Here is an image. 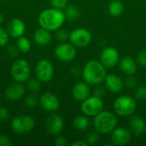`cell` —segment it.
I'll use <instances>...</instances> for the list:
<instances>
[{"mask_svg":"<svg viewBox=\"0 0 146 146\" xmlns=\"http://www.w3.org/2000/svg\"><path fill=\"white\" fill-rule=\"evenodd\" d=\"M35 74L37 79L41 82L50 81L54 74V67L50 61L47 59H42L38 62L35 68Z\"/></svg>","mask_w":146,"mask_h":146,"instance_id":"cell-9","label":"cell"},{"mask_svg":"<svg viewBox=\"0 0 146 146\" xmlns=\"http://www.w3.org/2000/svg\"><path fill=\"white\" fill-rule=\"evenodd\" d=\"M3 22V15L0 13V25Z\"/></svg>","mask_w":146,"mask_h":146,"instance_id":"cell-41","label":"cell"},{"mask_svg":"<svg viewBox=\"0 0 146 146\" xmlns=\"http://www.w3.org/2000/svg\"><path fill=\"white\" fill-rule=\"evenodd\" d=\"M120 55L118 50L114 47L104 48L100 54V62L104 64L105 68H110L116 66L119 62Z\"/></svg>","mask_w":146,"mask_h":146,"instance_id":"cell-11","label":"cell"},{"mask_svg":"<svg viewBox=\"0 0 146 146\" xmlns=\"http://www.w3.org/2000/svg\"><path fill=\"white\" fill-rule=\"evenodd\" d=\"M16 47L19 50V51H21L22 53H27L31 50L32 44H31L30 40L27 38L21 36V37L17 38Z\"/></svg>","mask_w":146,"mask_h":146,"instance_id":"cell-24","label":"cell"},{"mask_svg":"<svg viewBox=\"0 0 146 146\" xmlns=\"http://www.w3.org/2000/svg\"><path fill=\"white\" fill-rule=\"evenodd\" d=\"M26 25L23 21L19 18H14L9 21L7 26V32L10 37L18 38L25 33Z\"/></svg>","mask_w":146,"mask_h":146,"instance_id":"cell-14","label":"cell"},{"mask_svg":"<svg viewBox=\"0 0 146 146\" xmlns=\"http://www.w3.org/2000/svg\"><path fill=\"white\" fill-rule=\"evenodd\" d=\"M98 140V134L96 132H91L87 134L86 142L88 145H95Z\"/></svg>","mask_w":146,"mask_h":146,"instance_id":"cell-29","label":"cell"},{"mask_svg":"<svg viewBox=\"0 0 146 146\" xmlns=\"http://www.w3.org/2000/svg\"><path fill=\"white\" fill-rule=\"evenodd\" d=\"M55 144H56V145L57 146H64L67 145V140H66V139L63 138V137H58V138L56 139Z\"/></svg>","mask_w":146,"mask_h":146,"instance_id":"cell-39","label":"cell"},{"mask_svg":"<svg viewBox=\"0 0 146 146\" xmlns=\"http://www.w3.org/2000/svg\"><path fill=\"white\" fill-rule=\"evenodd\" d=\"M69 37V34L67 33L66 30L64 29H57V32L56 33V38L58 40V41H61V42H63L65 40H67Z\"/></svg>","mask_w":146,"mask_h":146,"instance_id":"cell-33","label":"cell"},{"mask_svg":"<svg viewBox=\"0 0 146 146\" xmlns=\"http://www.w3.org/2000/svg\"><path fill=\"white\" fill-rule=\"evenodd\" d=\"M9 35L7 30L3 27H0V47L5 46L7 44V43L9 42Z\"/></svg>","mask_w":146,"mask_h":146,"instance_id":"cell-27","label":"cell"},{"mask_svg":"<svg viewBox=\"0 0 146 146\" xmlns=\"http://www.w3.org/2000/svg\"><path fill=\"white\" fill-rule=\"evenodd\" d=\"M135 97L139 100H145L146 98V86H139L135 91Z\"/></svg>","mask_w":146,"mask_h":146,"instance_id":"cell-30","label":"cell"},{"mask_svg":"<svg viewBox=\"0 0 146 146\" xmlns=\"http://www.w3.org/2000/svg\"><path fill=\"white\" fill-rule=\"evenodd\" d=\"M108 10L110 15L114 17H118L122 14L124 10V5L120 0H113L110 3Z\"/></svg>","mask_w":146,"mask_h":146,"instance_id":"cell-22","label":"cell"},{"mask_svg":"<svg viewBox=\"0 0 146 146\" xmlns=\"http://www.w3.org/2000/svg\"><path fill=\"white\" fill-rule=\"evenodd\" d=\"M9 116V112L5 107H0V121H4Z\"/></svg>","mask_w":146,"mask_h":146,"instance_id":"cell-35","label":"cell"},{"mask_svg":"<svg viewBox=\"0 0 146 146\" xmlns=\"http://www.w3.org/2000/svg\"><path fill=\"white\" fill-rule=\"evenodd\" d=\"M92 33L89 30L83 27H79L73 30L69 33L68 39L75 47L87 46L92 41Z\"/></svg>","mask_w":146,"mask_h":146,"instance_id":"cell-8","label":"cell"},{"mask_svg":"<svg viewBox=\"0 0 146 146\" xmlns=\"http://www.w3.org/2000/svg\"><path fill=\"white\" fill-rule=\"evenodd\" d=\"M45 127L50 134L57 135L62 131L64 127V121L58 115H50L46 119Z\"/></svg>","mask_w":146,"mask_h":146,"instance_id":"cell-13","label":"cell"},{"mask_svg":"<svg viewBox=\"0 0 146 146\" xmlns=\"http://www.w3.org/2000/svg\"><path fill=\"white\" fill-rule=\"evenodd\" d=\"M120 68L127 75H133L137 71V62L131 56H125L120 61Z\"/></svg>","mask_w":146,"mask_h":146,"instance_id":"cell-20","label":"cell"},{"mask_svg":"<svg viewBox=\"0 0 146 146\" xmlns=\"http://www.w3.org/2000/svg\"><path fill=\"white\" fill-rule=\"evenodd\" d=\"M137 83H138L137 79L133 75H129V77L127 78L125 81V84L128 88H134L137 86Z\"/></svg>","mask_w":146,"mask_h":146,"instance_id":"cell-34","label":"cell"},{"mask_svg":"<svg viewBox=\"0 0 146 146\" xmlns=\"http://www.w3.org/2000/svg\"><path fill=\"white\" fill-rule=\"evenodd\" d=\"M65 17L68 21H74L80 16V9L75 5H68L65 8Z\"/></svg>","mask_w":146,"mask_h":146,"instance_id":"cell-25","label":"cell"},{"mask_svg":"<svg viewBox=\"0 0 146 146\" xmlns=\"http://www.w3.org/2000/svg\"><path fill=\"white\" fill-rule=\"evenodd\" d=\"M73 146H87V143L83 141V140H78V141H75L72 144Z\"/></svg>","mask_w":146,"mask_h":146,"instance_id":"cell-40","label":"cell"},{"mask_svg":"<svg viewBox=\"0 0 146 146\" xmlns=\"http://www.w3.org/2000/svg\"><path fill=\"white\" fill-rule=\"evenodd\" d=\"M129 126L131 132L136 136L142 135L146 130L145 121L139 116H133L129 120Z\"/></svg>","mask_w":146,"mask_h":146,"instance_id":"cell-19","label":"cell"},{"mask_svg":"<svg viewBox=\"0 0 146 146\" xmlns=\"http://www.w3.org/2000/svg\"><path fill=\"white\" fill-rule=\"evenodd\" d=\"M35 121L30 115H17L11 121V127L18 134H24L32 131Z\"/></svg>","mask_w":146,"mask_h":146,"instance_id":"cell-7","label":"cell"},{"mask_svg":"<svg viewBox=\"0 0 146 146\" xmlns=\"http://www.w3.org/2000/svg\"><path fill=\"white\" fill-rule=\"evenodd\" d=\"M73 98L78 102H83L91 95V88L89 84L85 82H78L76 83L72 90Z\"/></svg>","mask_w":146,"mask_h":146,"instance_id":"cell-16","label":"cell"},{"mask_svg":"<svg viewBox=\"0 0 146 146\" xmlns=\"http://www.w3.org/2000/svg\"><path fill=\"white\" fill-rule=\"evenodd\" d=\"M12 142L10 139L6 135H0V146H10Z\"/></svg>","mask_w":146,"mask_h":146,"instance_id":"cell-36","label":"cell"},{"mask_svg":"<svg viewBox=\"0 0 146 146\" xmlns=\"http://www.w3.org/2000/svg\"><path fill=\"white\" fill-rule=\"evenodd\" d=\"M136 62L140 67H146V50H142L138 53Z\"/></svg>","mask_w":146,"mask_h":146,"instance_id":"cell-28","label":"cell"},{"mask_svg":"<svg viewBox=\"0 0 146 146\" xmlns=\"http://www.w3.org/2000/svg\"><path fill=\"white\" fill-rule=\"evenodd\" d=\"M40 105L46 111H56L60 107V102L55 94L45 92L40 98Z\"/></svg>","mask_w":146,"mask_h":146,"instance_id":"cell-15","label":"cell"},{"mask_svg":"<svg viewBox=\"0 0 146 146\" xmlns=\"http://www.w3.org/2000/svg\"><path fill=\"white\" fill-rule=\"evenodd\" d=\"M38 104V98L35 95H29L25 99V104L28 108H34Z\"/></svg>","mask_w":146,"mask_h":146,"instance_id":"cell-31","label":"cell"},{"mask_svg":"<svg viewBox=\"0 0 146 146\" xmlns=\"http://www.w3.org/2000/svg\"><path fill=\"white\" fill-rule=\"evenodd\" d=\"M93 125L98 133L108 134L117 126V119L115 114L108 110H102L94 116Z\"/></svg>","mask_w":146,"mask_h":146,"instance_id":"cell-3","label":"cell"},{"mask_svg":"<svg viewBox=\"0 0 146 146\" xmlns=\"http://www.w3.org/2000/svg\"><path fill=\"white\" fill-rule=\"evenodd\" d=\"M4 94L9 100L16 101L21 98L25 94V87L23 86V85H21V83L16 81L15 83L9 85L6 88Z\"/></svg>","mask_w":146,"mask_h":146,"instance_id":"cell-17","label":"cell"},{"mask_svg":"<svg viewBox=\"0 0 146 146\" xmlns=\"http://www.w3.org/2000/svg\"><path fill=\"white\" fill-rule=\"evenodd\" d=\"M137 104L134 98L130 96H121L114 103V111L120 116H129L136 110Z\"/></svg>","mask_w":146,"mask_h":146,"instance_id":"cell-4","label":"cell"},{"mask_svg":"<svg viewBox=\"0 0 146 146\" xmlns=\"http://www.w3.org/2000/svg\"><path fill=\"white\" fill-rule=\"evenodd\" d=\"M38 79H32L27 82V88L32 92H38L40 90L41 84Z\"/></svg>","mask_w":146,"mask_h":146,"instance_id":"cell-26","label":"cell"},{"mask_svg":"<svg viewBox=\"0 0 146 146\" xmlns=\"http://www.w3.org/2000/svg\"><path fill=\"white\" fill-rule=\"evenodd\" d=\"M132 138V132L126 127H115L111 133V141L119 146L127 145Z\"/></svg>","mask_w":146,"mask_h":146,"instance_id":"cell-12","label":"cell"},{"mask_svg":"<svg viewBox=\"0 0 146 146\" xmlns=\"http://www.w3.org/2000/svg\"><path fill=\"white\" fill-rule=\"evenodd\" d=\"M104 101L97 96H90L81 104V111L86 116H95L103 110Z\"/></svg>","mask_w":146,"mask_h":146,"instance_id":"cell-6","label":"cell"},{"mask_svg":"<svg viewBox=\"0 0 146 146\" xmlns=\"http://www.w3.org/2000/svg\"><path fill=\"white\" fill-rule=\"evenodd\" d=\"M56 57L62 62H71L73 61L77 54L75 46L71 43H62L57 45L54 50Z\"/></svg>","mask_w":146,"mask_h":146,"instance_id":"cell-10","label":"cell"},{"mask_svg":"<svg viewBox=\"0 0 146 146\" xmlns=\"http://www.w3.org/2000/svg\"><path fill=\"white\" fill-rule=\"evenodd\" d=\"M0 1H6V0H0Z\"/></svg>","mask_w":146,"mask_h":146,"instance_id":"cell-42","label":"cell"},{"mask_svg":"<svg viewBox=\"0 0 146 146\" xmlns=\"http://www.w3.org/2000/svg\"><path fill=\"white\" fill-rule=\"evenodd\" d=\"M107 76L106 68L98 60L87 62L82 69L83 80L89 85H99Z\"/></svg>","mask_w":146,"mask_h":146,"instance_id":"cell-2","label":"cell"},{"mask_svg":"<svg viewBox=\"0 0 146 146\" xmlns=\"http://www.w3.org/2000/svg\"><path fill=\"white\" fill-rule=\"evenodd\" d=\"M105 95V89L102 86H98L95 89L94 91V96L99 97L101 98H103V97Z\"/></svg>","mask_w":146,"mask_h":146,"instance_id":"cell-37","label":"cell"},{"mask_svg":"<svg viewBox=\"0 0 146 146\" xmlns=\"http://www.w3.org/2000/svg\"><path fill=\"white\" fill-rule=\"evenodd\" d=\"M105 86L106 88L113 92V93H117L121 92L124 86V82L121 80V78L116 74H109L106 76L105 80Z\"/></svg>","mask_w":146,"mask_h":146,"instance_id":"cell-18","label":"cell"},{"mask_svg":"<svg viewBox=\"0 0 146 146\" xmlns=\"http://www.w3.org/2000/svg\"><path fill=\"white\" fill-rule=\"evenodd\" d=\"M66 20L65 14L62 9L50 8L43 10L38 15V24L41 27L50 31H56L63 25Z\"/></svg>","mask_w":146,"mask_h":146,"instance_id":"cell-1","label":"cell"},{"mask_svg":"<svg viewBox=\"0 0 146 146\" xmlns=\"http://www.w3.org/2000/svg\"><path fill=\"white\" fill-rule=\"evenodd\" d=\"M50 2L53 8L58 9H65L68 4V0H50Z\"/></svg>","mask_w":146,"mask_h":146,"instance_id":"cell-32","label":"cell"},{"mask_svg":"<svg viewBox=\"0 0 146 146\" xmlns=\"http://www.w3.org/2000/svg\"><path fill=\"white\" fill-rule=\"evenodd\" d=\"M74 127L80 131H84L88 128L90 125L89 119L86 117V115H77L74 117L73 121Z\"/></svg>","mask_w":146,"mask_h":146,"instance_id":"cell-23","label":"cell"},{"mask_svg":"<svg viewBox=\"0 0 146 146\" xmlns=\"http://www.w3.org/2000/svg\"><path fill=\"white\" fill-rule=\"evenodd\" d=\"M33 38L35 43L40 46L47 45L51 41V35L50 31L43 27H40L35 31L33 34Z\"/></svg>","mask_w":146,"mask_h":146,"instance_id":"cell-21","label":"cell"},{"mask_svg":"<svg viewBox=\"0 0 146 146\" xmlns=\"http://www.w3.org/2000/svg\"><path fill=\"white\" fill-rule=\"evenodd\" d=\"M70 73L74 77H77V76H80V75H82V70L78 68V67H73L71 69H70Z\"/></svg>","mask_w":146,"mask_h":146,"instance_id":"cell-38","label":"cell"},{"mask_svg":"<svg viewBox=\"0 0 146 146\" xmlns=\"http://www.w3.org/2000/svg\"><path fill=\"white\" fill-rule=\"evenodd\" d=\"M10 74L15 81L20 83L26 82L31 74V68L28 62L24 59L16 60L11 66Z\"/></svg>","mask_w":146,"mask_h":146,"instance_id":"cell-5","label":"cell"}]
</instances>
